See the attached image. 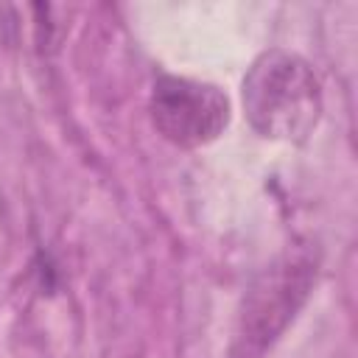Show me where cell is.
<instances>
[{
    "label": "cell",
    "mask_w": 358,
    "mask_h": 358,
    "mask_svg": "<svg viewBox=\"0 0 358 358\" xmlns=\"http://www.w3.org/2000/svg\"><path fill=\"white\" fill-rule=\"evenodd\" d=\"M319 249L313 243L285 246L255 274L241 296L229 358H266L308 302L319 277Z\"/></svg>",
    "instance_id": "cell-1"
},
{
    "label": "cell",
    "mask_w": 358,
    "mask_h": 358,
    "mask_svg": "<svg viewBox=\"0 0 358 358\" xmlns=\"http://www.w3.org/2000/svg\"><path fill=\"white\" fill-rule=\"evenodd\" d=\"M241 103L249 126L260 137L305 143L322 120V81L302 56L271 48L249 64L241 84Z\"/></svg>",
    "instance_id": "cell-2"
},
{
    "label": "cell",
    "mask_w": 358,
    "mask_h": 358,
    "mask_svg": "<svg viewBox=\"0 0 358 358\" xmlns=\"http://www.w3.org/2000/svg\"><path fill=\"white\" fill-rule=\"evenodd\" d=\"M148 115L162 140L179 148H199L224 134L232 106L215 84L162 73L151 84Z\"/></svg>",
    "instance_id": "cell-3"
}]
</instances>
